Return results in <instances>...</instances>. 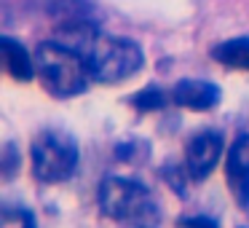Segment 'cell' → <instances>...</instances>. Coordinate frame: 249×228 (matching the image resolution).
Wrapping results in <instances>:
<instances>
[{
    "instance_id": "obj_1",
    "label": "cell",
    "mask_w": 249,
    "mask_h": 228,
    "mask_svg": "<svg viewBox=\"0 0 249 228\" xmlns=\"http://www.w3.org/2000/svg\"><path fill=\"white\" fill-rule=\"evenodd\" d=\"M35 73L46 92L54 97H75L86 92L91 70H89L86 57L72 46H65L59 40L38 46L35 51Z\"/></svg>"
},
{
    "instance_id": "obj_2",
    "label": "cell",
    "mask_w": 249,
    "mask_h": 228,
    "mask_svg": "<svg viewBox=\"0 0 249 228\" xmlns=\"http://www.w3.org/2000/svg\"><path fill=\"white\" fill-rule=\"evenodd\" d=\"M81 54L86 57L91 78L102 83H118L124 78L134 76L142 67V51L137 43L126 38H110L91 30L86 43L81 46Z\"/></svg>"
},
{
    "instance_id": "obj_3",
    "label": "cell",
    "mask_w": 249,
    "mask_h": 228,
    "mask_svg": "<svg viewBox=\"0 0 249 228\" xmlns=\"http://www.w3.org/2000/svg\"><path fill=\"white\" fill-rule=\"evenodd\" d=\"M99 207H102V215L113 217V220H129V223L158 220L156 199L137 180L107 177L99 188Z\"/></svg>"
},
{
    "instance_id": "obj_4",
    "label": "cell",
    "mask_w": 249,
    "mask_h": 228,
    "mask_svg": "<svg viewBox=\"0 0 249 228\" xmlns=\"http://www.w3.org/2000/svg\"><path fill=\"white\" fill-rule=\"evenodd\" d=\"M78 145L67 132L46 129L33 142V174L40 183H62L75 172Z\"/></svg>"
},
{
    "instance_id": "obj_5",
    "label": "cell",
    "mask_w": 249,
    "mask_h": 228,
    "mask_svg": "<svg viewBox=\"0 0 249 228\" xmlns=\"http://www.w3.org/2000/svg\"><path fill=\"white\" fill-rule=\"evenodd\" d=\"M222 156V137L217 132H201L188 142L185 151V169L190 180H206Z\"/></svg>"
},
{
    "instance_id": "obj_6",
    "label": "cell",
    "mask_w": 249,
    "mask_h": 228,
    "mask_svg": "<svg viewBox=\"0 0 249 228\" xmlns=\"http://www.w3.org/2000/svg\"><path fill=\"white\" fill-rule=\"evenodd\" d=\"M225 174H228L233 199L247 209L249 207V134H241L228 151Z\"/></svg>"
},
{
    "instance_id": "obj_7",
    "label": "cell",
    "mask_w": 249,
    "mask_h": 228,
    "mask_svg": "<svg viewBox=\"0 0 249 228\" xmlns=\"http://www.w3.org/2000/svg\"><path fill=\"white\" fill-rule=\"evenodd\" d=\"M172 99L188 110H212L220 102V86L201 78H185L172 89Z\"/></svg>"
},
{
    "instance_id": "obj_8",
    "label": "cell",
    "mask_w": 249,
    "mask_h": 228,
    "mask_svg": "<svg viewBox=\"0 0 249 228\" xmlns=\"http://www.w3.org/2000/svg\"><path fill=\"white\" fill-rule=\"evenodd\" d=\"M3 62H6V70L11 73V78H17V81H30L35 73V57H30L24 46L11 38H3Z\"/></svg>"
},
{
    "instance_id": "obj_9",
    "label": "cell",
    "mask_w": 249,
    "mask_h": 228,
    "mask_svg": "<svg viewBox=\"0 0 249 228\" xmlns=\"http://www.w3.org/2000/svg\"><path fill=\"white\" fill-rule=\"evenodd\" d=\"M212 57L228 67L249 70V38H236V40H228V43H220L212 51Z\"/></svg>"
},
{
    "instance_id": "obj_10",
    "label": "cell",
    "mask_w": 249,
    "mask_h": 228,
    "mask_svg": "<svg viewBox=\"0 0 249 228\" xmlns=\"http://www.w3.org/2000/svg\"><path fill=\"white\" fill-rule=\"evenodd\" d=\"M131 105H134L137 110H158V108L166 105V94L158 86H147V89H142V92H137L134 97H131Z\"/></svg>"
},
{
    "instance_id": "obj_11",
    "label": "cell",
    "mask_w": 249,
    "mask_h": 228,
    "mask_svg": "<svg viewBox=\"0 0 249 228\" xmlns=\"http://www.w3.org/2000/svg\"><path fill=\"white\" fill-rule=\"evenodd\" d=\"M17 220H19V223H27V226H33V223H35L33 217L27 215V212H19V215H17ZM3 226H11V212H8V209L3 212Z\"/></svg>"
},
{
    "instance_id": "obj_12",
    "label": "cell",
    "mask_w": 249,
    "mask_h": 228,
    "mask_svg": "<svg viewBox=\"0 0 249 228\" xmlns=\"http://www.w3.org/2000/svg\"><path fill=\"white\" fill-rule=\"evenodd\" d=\"M182 223H209V226H214V220H212V217H185Z\"/></svg>"
}]
</instances>
